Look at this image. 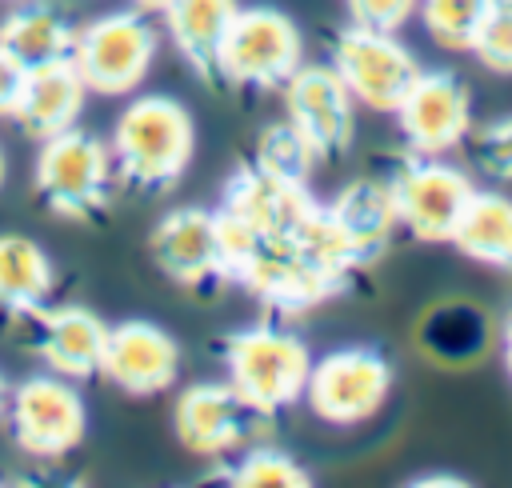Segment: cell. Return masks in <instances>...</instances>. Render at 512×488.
Returning <instances> with one entry per match:
<instances>
[{"mask_svg":"<svg viewBox=\"0 0 512 488\" xmlns=\"http://www.w3.org/2000/svg\"><path fill=\"white\" fill-rule=\"evenodd\" d=\"M492 0H420V20L428 36L444 48H468Z\"/></svg>","mask_w":512,"mask_h":488,"instance_id":"d4e9b609","label":"cell"},{"mask_svg":"<svg viewBox=\"0 0 512 488\" xmlns=\"http://www.w3.org/2000/svg\"><path fill=\"white\" fill-rule=\"evenodd\" d=\"M232 280H240L260 300L284 312H304L340 288V280L328 268H320L304 248H296L292 240H264V236H256L248 260L236 268Z\"/></svg>","mask_w":512,"mask_h":488,"instance_id":"7c38bea8","label":"cell"},{"mask_svg":"<svg viewBox=\"0 0 512 488\" xmlns=\"http://www.w3.org/2000/svg\"><path fill=\"white\" fill-rule=\"evenodd\" d=\"M8 412V384H4V376H0V416Z\"/></svg>","mask_w":512,"mask_h":488,"instance_id":"d6a6232c","label":"cell"},{"mask_svg":"<svg viewBox=\"0 0 512 488\" xmlns=\"http://www.w3.org/2000/svg\"><path fill=\"white\" fill-rule=\"evenodd\" d=\"M196 148L192 116L172 96H140L132 100L112 128V168L124 184L140 192L172 188Z\"/></svg>","mask_w":512,"mask_h":488,"instance_id":"6da1fadb","label":"cell"},{"mask_svg":"<svg viewBox=\"0 0 512 488\" xmlns=\"http://www.w3.org/2000/svg\"><path fill=\"white\" fill-rule=\"evenodd\" d=\"M304 64V40L292 16L276 8H240L224 48L220 80L248 88H284V80Z\"/></svg>","mask_w":512,"mask_h":488,"instance_id":"5b68a950","label":"cell"},{"mask_svg":"<svg viewBox=\"0 0 512 488\" xmlns=\"http://www.w3.org/2000/svg\"><path fill=\"white\" fill-rule=\"evenodd\" d=\"M476 160L492 176H512V116L484 128L476 140Z\"/></svg>","mask_w":512,"mask_h":488,"instance_id":"f1b7e54d","label":"cell"},{"mask_svg":"<svg viewBox=\"0 0 512 488\" xmlns=\"http://www.w3.org/2000/svg\"><path fill=\"white\" fill-rule=\"evenodd\" d=\"M232 484H244V488H304L308 484V472L288 456V452H276V448H252L236 460V468L228 472Z\"/></svg>","mask_w":512,"mask_h":488,"instance_id":"484cf974","label":"cell"},{"mask_svg":"<svg viewBox=\"0 0 512 488\" xmlns=\"http://www.w3.org/2000/svg\"><path fill=\"white\" fill-rule=\"evenodd\" d=\"M0 184H4V152H0Z\"/></svg>","mask_w":512,"mask_h":488,"instance_id":"836d02e7","label":"cell"},{"mask_svg":"<svg viewBox=\"0 0 512 488\" xmlns=\"http://www.w3.org/2000/svg\"><path fill=\"white\" fill-rule=\"evenodd\" d=\"M236 0H168L164 24L176 52L204 76L220 80V48L236 20Z\"/></svg>","mask_w":512,"mask_h":488,"instance_id":"ffe728a7","label":"cell"},{"mask_svg":"<svg viewBox=\"0 0 512 488\" xmlns=\"http://www.w3.org/2000/svg\"><path fill=\"white\" fill-rule=\"evenodd\" d=\"M332 68L360 104L380 112H396V104L420 76L416 56L392 32H372L356 24L332 40Z\"/></svg>","mask_w":512,"mask_h":488,"instance_id":"ba28073f","label":"cell"},{"mask_svg":"<svg viewBox=\"0 0 512 488\" xmlns=\"http://www.w3.org/2000/svg\"><path fill=\"white\" fill-rule=\"evenodd\" d=\"M328 216L336 220V228L344 232L356 264H372L396 236L400 220H396V200H392V180H376V176H360L352 180L332 204Z\"/></svg>","mask_w":512,"mask_h":488,"instance_id":"d6986e66","label":"cell"},{"mask_svg":"<svg viewBox=\"0 0 512 488\" xmlns=\"http://www.w3.org/2000/svg\"><path fill=\"white\" fill-rule=\"evenodd\" d=\"M316 160H320V156L312 152V144H308L288 120L264 128L260 140H256V164L268 168V172H276V176H284V180L308 184V172H312Z\"/></svg>","mask_w":512,"mask_h":488,"instance_id":"cb8c5ba5","label":"cell"},{"mask_svg":"<svg viewBox=\"0 0 512 488\" xmlns=\"http://www.w3.org/2000/svg\"><path fill=\"white\" fill-rule=\"evenodd\" d=\"M392 396V364L372 348H340L312 360L304 400L328 424H364Z\"/></svg>","mask_w":512,"mask_h":488,"instance_id":"8992f818","label":"cell"},{"mask_svg":"<svg viewBox=\"0 0 512 488\" xmlns=\"http://www.w3.org/2000/svg\"><path fill=\"white\" fill-rule=\"evenodd\" d=\"M224 364H228V384L256 412L272 416L304 396V384L312 372V352L300 336L280 332L272 324H256L228 340Z\"/></svg>","mask_w":512,"mask_h":488,"instance_id":"7a4b0ae2","label":"cell"},{"mask_svg":"<svg viewBox=\"0 0 512 488\" xmlns=\"http://www.w3.org/2000/svg\"><path fill=\"white\" fill-rule=\"evenodd\" d=\"M468 112H472L468 84L444 68H436V72L420 68L416 84L396 104L400 132L408 136V144L420 156H440V152L456 148L468 136Z\"/></svg>","mask_w":512,"mask_h":488,"instance_id":"4fadbf2b","label":"cell"},{"mask_svg":"<svg viewBox=\"0 0 512 488\" xmlns=\"http://www.w3.org/2000/svg\"><path fill=\"white\" fill-rule=\"evenodd\" d=\"M36 156V192L40 200L60 216H88L108 204L112 192V152L92 132H80L76 124L40 140Z\"/></svg>","mask_w":512,"mask_h":488,"instance_id":"3957f363","label":"cell"},{"mask_svg":"<svg viewBox=\"0 0 512 488\" xmlns=\"http://www.w3.org/2000/svg\"><path fill=\"white\" fill-rule=\"evenodd\" d=\"M504 364H508V372H512V312H508V320H504Z\"/></svg>","mask_w":512,"mask_h":488,"instance_id":"4dcf8cb0","label":"cell"},{"mask_svg":"<svg viewBox=\"0 0 512 488\" xmlns=\"http://www.w3.org/2000/svg\"><path fill=\"white\" fill-rule=\"evenodd\" d=\"M420 8V0H348L352 24L372 32H396L408 24V16Z\"/></svg>","mask_w":512,"mask_h":488,"instance_id":"83f0119b","label":"cell"},{"mask_svg":"<svg viewBox=\"0 0 512 488\" xmlns=\"http://www.w3.org/2000/svg\"><path fill=\"white\" fill-rule=\"evenodd\" d=\"M8 428L16 448L40 460H52L72 452L84 440L88 412L80 392L68 384V376L44 372V376H28L8 396Z\"/></svg>","mask_w":512,"mask_h":488,"instance_id":"52a82bcc","label":"cell"},{"mask_svg":"<svg viewBox=\"0 0 512 488\" xmlns=\"http://www.w3.org/2000/svg\"><path fill=\"white\" fill-rule=\"evenodd\" d=\"M148 252L160 264L164 276H172L176 284H208L220 280V240H216V212L204 208H176L168 212L152 236H148Z\"/></svg>","mask_w":512,"mask_h":488,"instance_id":"2e32d148","label":"cell"},{"mask_svg":"<svg viewBox=\"0 0 512 488\" xmlns=\"http://www.w3.org/2000/svg\"><path fill=\"white\" fill-rule=\"evenodd\" d=\"M316 208L320 204L308 196V184L284 180V176L260 168L256 160L228 180L224 204H220L224 216L240 220L244 228H252L264 240H296L300 228L316 216Z\"/></svg>","mask_w":512,"mask_h":488,"instance_id":"30bf717a","label":"cell"},{"mask_svg":"<svg viewBox=\"0 0 512 488\" xmlns=\"http://www.w3.org/2000/svg\"><path fill=\"white\" fill-rule=\"evenodd\" d=\"M84 92H88V84L80 80L72 60H52V64L28 68L12 116L28 136L48 140L76 124V116L84 108Z\"/></svg>","mask_w":512,"mask_h":488,"instance_id":"ac0fdd59","label":"cell"},{"mask_svg":"<svg viewBox=\"0 0 512 488\" xmlns=\"http://www.w3.org/2000/svg\"><path fill=\"white\" fill-rule=\"evenodd\" d=\"M100 372L132 396H152V392L172 388L180 372V348L164 328L148 320H124L108 328Z\"/></svg>","mask_w":512,"mask_h":488,"instance_id":"9a60e30c","label":"cell"},{"mask_svg":"<svg viewBox=\"0 0 512 488\" xmlns=\"http://www.w3.org/2000/svg\"><path fill=\"white\" fill-rule=\"evenodd\" d=\"M52 292V260L48 252L20 232L0 236V308L36 312Z\"/></svg>","mask_w":512,"mask_h":488,"instance_id":"603a6c76","label":"cell"},{"mask_svg":"<svg viewBox=\"0 0 512 488\" xmlns=\"http://www.w3.org/2000/svg\"><path fill=\"white\" fill-rule=\"evenodd\" d=\"M452 244L468 260L512 272V200L496 192H472L452 228Z\"/></svg>","mask_w":512,"mask_h":488,"instance_id":"44dd1931","label":"cell"},{"mask_svg":"<svg viewBox=\"0 0 512 488\" xmlns=\"http://www.w3.org/2000/svg\"><path fill=\"white\" fill-rule=\"evenodd\" d=\"M0 44L24 68H40L52 60H72L76 28L48 4H24L0 24Z\"/></svg>","mask_w":512,"mask_h":488,"instance_id":"7402d4cb","label":"cell"},{"mask_svg":"<svg viewBox=\"0 0 512 488\" xmlns=\"http://www.w3.org/2000/svg\"><path fill=\"white\" fill-rule=\"evenodd\" d=\"M24 76L28 68L0 44V116H12L16 112V100H20V88H24Z\"/></svg>","mask_w":512,"mask_h":488,"instance_id":"f546056e","label":"cell"},{"mask_svg":"<svg viewBox=\"0 0 512 488\" xmlns=\"http://www.w3.org/2000/svg\"><path fill=\"white\" fill-rule=\"evenodd\" d=\"M468 52L492 68V72H512V0H492Z\"/></svg>","mask_w":512,"mask_h":488,"instance_id":"4316f807","label":"cell"},{"mask_svg":"<svg viewBox=\"0 0 512 488\" xmlns=\"http://www.w3.org/2000/svg\"><path fill=\"white\" fill-rule=\"evenodd\" d=\"M156 56V28L144 12H108L76 32L72 64L92 92H132Z\"/></svg>","mask_w":512,"mask_h":488,"instance_id":"277c9868","label":"cell"},{"mask_svg":"<svg viewBox=\"0 0 512 488\" xmlns=\"http://www.w3.org/2000/svg\"><path fill=\"white\" fill-rule=\"evenodd\" d=\"M32 316H36V352L56 376L88 380L100 372L108 324L96 312L68 304V308H52V312L36 308Z\"/></svg>","mask_w":512,"mask_h":488,"instance_id":"e0dca14e","label":"cell"},{"mask_svg":"<svg viewBox=\"0 0 512 488\" xmlns=\"http://www.w3.org/2000/svg\"><path fill=\"white\" fill-rule=\"evenodd\" d=\"M472 192H476L472 180L460 168L440 164L436 156H424L392 176L396 220L416 240H452V228L464 204L472 200Z\"/></svg>","mask_w":512,"mask_h":488,"instance_id":"8fae6325","label":"cell"},{"mask_svg":"<svg viewBox=\"0 0 512 488\" xmlns=\"http://www.w3.org/2000/svg\"><path fill=\"white\" fill-rule=\"evenodd\" d=\"M264 412H256L232 384H192L176 400V440L196 456H220L240 448Z\"/></svg>","mask_w":512,"mask_h":488,"instance_id":"5bb4252c","label":"cell"},{"mask_svg":"<svg viewBox=\"0 0 512 488\" xmlns=\"http://www.w3.org/2000/svg\"><path fill=\"white\" fill-rule=\"evenodd\" d=\"M356 96L340 80L332 64H300L284 80V108L288 124L312 144L316 156H340L352 144Z\"/></svg>","mask_w":512,"mask_h":488,"instance_id":"9c48e42d","label":"cell"},{"mask_svg":"<svg viewBox=\"0 0 512 488\" xmlns=\"http://www.w3.org/2000/svg\"><path fill=\"white\" fill-rule=\"evenodd\" d=\"M132 4H136V8H144V12H164V4H168V0H132Z\"/></svg>","mask_w":512,"mask_h":488,"instance_id":"1f68e13d","label":"cell"}]
</instances>
